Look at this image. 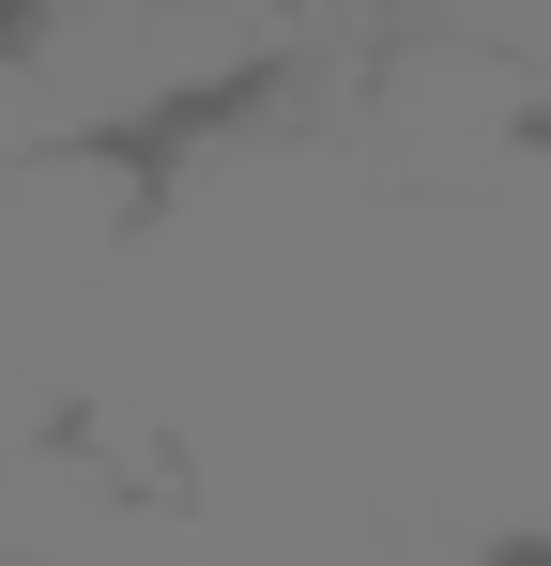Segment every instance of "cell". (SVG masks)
Wrapping results in <instances>:
<instances>
[{
  "label": "cell",
  "instance_id": "obj_1",
  "mask_svg": "<svg viewBox=\"0 0 551 566\" xmlns=\"http://www.w3.org/2000/svg\"><path fill=\"white\" fill-rule=\"evenodd\" d=\"M306 62V0H31L0 15V154L138 169L261 123Z\"/></svg>",
  "mask_w": 551,
  "mask_h": 566
},
{
  "label": "cell",
  "instance_id": "obj_2",
  "mask_svg": "<svg viewBox=\"0 0 551 566\" xmlns=\"http://www.w3.org/2000/svg\"><path fill=\"white\" fill-rule=\"evenodd\" d=\"M506 566H551V521H537V536H521V552H506Z\"/></svg>",
  "mask_w": 551,
  "mask_h": 566
},
{
  "label": "cell",
  "instance_id": "obj_3",
  "mask_svg": "<svg viewBox=\"0 0 551 566\" xmlns=\"http://www.w3.org/2000/svg\"><path fill=\"white\" fill-rule=\"evenodd\" d=\"M0 15H31V0H0Z\"/></svg>",
  "mask_w": 551,
  "mask_h": 566
},
{
  "label": "cell",
  "instance_id": "obj_4",
  "mask_svg": "<svg viewBox=\"0 0 551 566\" xmlns=\"http://www.w3.org/2000/svg\"><path fill=\"white\" fill-rule=\"evenodd\" d=\"M0 566H31V552H0Z\"/></svg>",
  "mask_w": 551,
  "mask_h": 566
}]
</instances>
